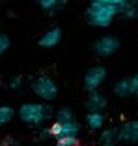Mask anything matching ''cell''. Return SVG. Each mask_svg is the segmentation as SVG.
Instances as JSON below:
<instances>
[{"instance_id":"obj_1","label":"cell","mask_w":138,"mask_h":146,"mask_svg":"<svg viewBox=\"0 0 138 146\" xmlns=\"http://www.w3.org/2000/svg\"><path fill=\"white\" fill-rule=\"evenodd\" d=\"M18 117L23 123L32 128L44 126L53 117V110L49 102H24L18 108Z\"/></svg>"},{"instance_id":"obj_2","label":"cell","mask_w":138,"mask_h":146,"mask_svg":"<svg viewBox=\"0 0 138 146\" xmlns=\"http://www.w3.org/2000/svg\"><path fill=\"white\" fill-rule=\"evenodd\" d=\"M117 15H118V8L99 5V3H90V6L85 11V17H86L88 25L94 26V27L111 26Z\"/></svg>"},{"instance_id":"obj_3","label":"cell","mask_w":138,"mask_h":146,"mask_svg":"<svg viewBox=\"0 0 138 146\" xmlns=\"http://www.w3.org/2000/svg\"><path fill=\"white\" fill-rule=\"evenodd\" d=\"M32 91L36 98H40L43 102H52L53 99L58 98L59 88L56 81L49 75H40L32 81Z\"/></svg>"},{"instance_id":"obj_4","label":"cell","mask_w":138,"mask_h":146,"mask_svg":"<svg viewBox=\"0 0 138 146\" xmlns=\"http://www.w3.org/2000/svg\"><path fill=\"white\" fill-rule=\"evenodd\" d=\"M118 49H120V41H118V38L116 35H111V34L100 36V38H97L93 44L94 53L100 58L112 56L114 53L118 52Z\"/></svg>"},{"instance_id":"obj_5","label":"cell","mask_w":138,"mask_h":146,"mask_svg":"<svg viewBox=\"0 0 138 146\" xmlns=\"http://www.w3.org/2000/svg\"><path fill=\"white\" fill-rule=\"evenodd\" d=\"M108 76V72L103 66H94L86 70L84 76V88L86 93L90 91H97L100 88V85L105 82Z\"/></svg>"},{"instance_id":"obj_6","label":"cell","mask_w":138,"mask_h":146,"mask_svg":"<svg viewBox=\"0 0 138 146\" xmlns=\"http://www.w3.org/2000/svg\"><path fill=\"white\" fill-rule=\"evenodd\" d=\"M118 140L127 145L138 143V119L125 120L118 126Z\"/></svg>"},{"instance_id":"obj_7","label":"cell","mask_w":138,"mask_h":146,"mask_svg":"<svg viewBox=\"0 0 138 146\" xmlns=\"http://www.w3.org/2000/svg\"><path fill=\"white\" fill-rule=\"evenodd\" d=\"M50 128V134L52 139H59V137H65V135H79L81 132V125L76 120L73 122H67V123H58L53 122Z\"/></svg>"},{"instance_id":"obj_8","label":"cell","mask_w":138,"mask_h":146,"mask_svg":"<svg viewBox=\"0 0 138 146\" xmlns=\"http://www.w3.org/2000/svg\"><path fill=\"white\" fill-rule=\"evenodd\" d=\"M61 40H62V31L58 26H53L40 35L38 44L44 49H53L61 43Z\"/></svg>"},{"instance_id":"obj_9","label":"cell","mask_w":138,"mask_h":146,"mask_svg":"<svg viewBox=\"0 0 138 146\" xmlns=\"http://www.w3.org/2000/svg\"><path fill=\"white\" fill-rule=\"evenodd\" d=\"M108 107V98L102 91H90L85 99L86 111H105Z\"/></svg>"},{"instance_id":"obj_10","label":"cell","mask_w":138,"mask_h":146,"mask_svg":"<svg viewBox=\"0 0 138 146\" xmlns=\"http://www.w3.org/2000/svg\"><path fill=\"white\" fill-rule=\"evenodd\" d=\"M114 94L121 99L134 96L135 90H134V84H132V78H120L114 84Z\"/></svg>"},{"instance_id":"obj_11","label":"cell","mask_w":138,"mask_h":146,"mask_svg":"<svg viewBox=\"0 0 138 146\" xmlns=\"http://www.w3.org/2000/svg\"><path fill=\"white\" fill-rule=\"evenodd\" d=\"M106 117L103 111H88L85 116V123L91 131H100L105 126Z\"/></svg>"},{"instance_id":"obj_12","label":"cell","mask_w":138,"mask_h":146,"mask_svg":"<svg viewBox=\"0 0 138 146\" xmlns=\"http://www.w3.org/2000/svg\"><path fill=\"white\" fill-rule=\"evenodd\" d=\"M99 140L102 146H112L118 141V128L117 126H103L100 129Z\"/></svg>"},{"instance_id":"obj_13","label":"cell","mask_w":138,"mask_h":146,"mask_svg":"<svg viewBox=\"0 0 138 146\" xmlns=\"http://www.w3.org/2000/svg\"><path fill=\"white\" fill-rule=\"evenodd\" d=\"M118 15L126 20L138 18V0H125V3L118 8Z\"/></svg>"},{"instance_id":"obj_14","label":"cell","mask_w":138,"mask_h":146,"mask_svg":"<svg viewBox=\"0 0 138 146\" xmlns=\"http://www.w3.org/2000/svg\"><path fill=\"white\" fill-rule=\"evenodd\" d=\"M68 0H38V5L44 12L53 15V14H56L59 9H62L65 6Z\"/></svg>"},{"instance_id":"obj_15","label":"cell","mask_w":138,"mask_h":146,"mask_svg":"<svg viewBox=\"0 0 138 146\" xmlns=\"http://www.w3.org/2000/svg\"><path fill=\"white\" fill-rule=\"evenodd\" d=\"M73 120H76L75 113L68 107H62L55 113V122H58V123H67V122H73Z\"/></svg>"},{"instance_id":"obj_16","label":"cell","mask_w":138,"mask_h":146,"mask_svg":"<svg viewBox=\"0 0 138 146\" xmlns=\"http://www.w3.org/2000/svg\"><path fill=\"white\" fill-rule=\"evenodd\" d=\"M15 116V110L11 105H0V126L8 125Z\"/></svg>"},{"instance_id":"obj_17","label":"cell","mask_w":138,"mask_h":146,"mask_svg":"<svg viewBox=\"0 0 138 146\" xmlns=\"http://www.w3.org/2000/svg\"><path fill=\"white\" fill-rule=\"evenodd\" d=\"M56 146H79V137L77 135H65L55 140Z\"/></svg>"},{"instance_id":"obj_18","label":"cell","mask_w":138,"mask_h":146,"mask_svg":"<svg viewBox=\"0 0 138 146\" xmlns=\"http://www.w3.org/2000/svg\"><path fill=\"white\" fill-rule=\"evenodd\" d=\"M23 82H24V78H23L21 75H15V76H12L11 79H9L8 85H9L11 90H20L23 87Z\"/></svg>"},{"instance_id":"obj_19","label":"cell","mask_w":138,"mask_h":146,"mask_svg":"<svg viewBox=\"0 0 138 146\" xmlns=\"http://www.w3.org/2000/svg\"><path fill=\"white\" fill-rule=\"evenodd\" d=\"M9 47H11V38H9L6 34L0 32V56H2Z\"/></svg>"},{"instance_id":"obj_20","label":"cell","mask_w":138,"mask_h":146,"mask_svg":"<svg viewBox=\"0 0 138 146\" xmlns=\"http://www.w3.org/2000/svg\"><path fill=\"white\" fill-rule=\"evenodd\" d=\"M91 3H99V5H106V6H116L120 8L125 0H91Z\"/></svg>"},{"instance_id":"obj_21","label":"cell","mask_w":138,"mask_h":146,"mask_svg":"<svg viewBox=\"0 0 138 146\" xmlns=\"http://www.w3.org/2000/svg\"><path fill=\"white\" fill-rule=\"evenodd\" d=\"M36 139L38 140H49V139H52V134H50V128L49 126H43L41 129L38 131V135H36Z\"/></svg>"},{"instance_id":"obj_22","label":"cell","mask_w":138,"mask_h":146,"mask_svg":"<svg viewBox=\"0 0 138 146\" xmlns=\"http://www.w3.org/2000/svg\"><path fill=\"white\" fill-rule=\"evenodd\" d=\"M0 146H18V140L14 139L12 135H6L0 140Z\"/></svg>"},{"instance_id":"obj_23","label":"cell","mask_w":138,"mask_h":146,"mask_svg":"<svg viewBox=\"0 0 138 146\" xmlns=\"http://www.w3.org/2000/svg\"><path fill=\"white\" fill-rule=\"evenodd\" d=\"M132 84H134V90H135V96H137V102H138V73L132 76Z\"/></svg>"},{"instance_id":"obj_24","label":"cell","mask_w":138,"mask_h":146,"mask_svg":"<svg viewBox=\"0 0 138 146\" xmlns=\"http://www.w3.org/2000/svg\"><path fill=\"white\" fill-rule=\"evenodd\" d=\"M112 146H116V145H112Z\"/></svg>"},{"instance_id":"obj_25","label":"cell","mask_w":138,"mask_h":146,"mask_svg":"<svg viewBox=\"0 0 138 146\" xmlns=\"http://www.w3.org/2000/svg\"><path fill=\"white\" fill-rule=\"evenodd\" d=\"M38 146H40V145H38Z\"/></svg>"}]
</instances>
